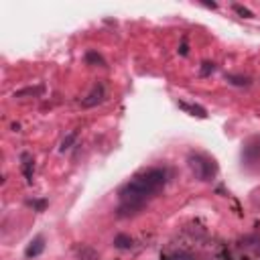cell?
<instances>
[{
	"label": "cell",
	"instance_id": "1",
	"mask_svg": "<svg viewBox=\"0 0 260 260\" xmlns=\"http://www.w3.org/2000/svg\"><path fill=\"white\" fill-rule=\"evenodd\" d=\"M169 181V171L155 167L148 169L144 173H138L136 177H132L128 183H124L118 191L120 205L116 209L118 218H130V215H136L144 209L146 201L167 185Z\"/></svg>",
	"mask_w": 260,
	"mask_h": 260
},
{
	"label": "cell",
	"instance_id": "2",
	"mask_svg": "<svg viewBox=\"0 0 260 260\" xmlns=\"http://www.w3.org/2000/svg\"><path fill=\"white\" fill-rule=\"evenodd\" d=\"M187 165L197 181L205 183V181L215 179V175H218V163L205 153H195V150H191L187 155Z\"/></svg>",
	"mask_w": 260,
	"mask_h": 260
},
{
	"label": "cell",
	"instance_id": "3",
	"mask_svg": "<svg viewBox=\"0 0 260 260\" xmlns=\"http://www.w3.org/2000/svg\"><path fill=\"white\" fill-rule=\"evenodd\" d=\"M104 100H106V85L100 81V83H96L94 88L90 90V94L81 100V106L83 108H94V106L102 104Z\"/></svg>",
	"mask_w": 260,
	"mask_h": 260
},
{
	"label": "cell",
	"instance_id": "4",
	"mask_svg": "<svg viewBox=\"0 0 260 260\" xmlns=\"http://www.w3.org/2000/svg\"><path fill=\"white\" fill-rule=\"evenodd\" d=\"M177 106L181 108L183 112H187V114H191V116H195V118H207V110H205L203 106H199V104H191V102L179 100Z\"/></svg>",
	"mask_w": 260,
	"mask_h": 260
},
{
	"label": "cell",
	"instance_id": "5",
	"mask_svg": "<svg viewBox=\"0 0 260 260\" xmlns=\"http://www.w3.org/2000/svg\"><path fill=\"white\" fill-rule=\"evenodd\" d=\"M20 167H23V175L27 179V183H33V173H35V159L31 153H23L20 155Z\"/></svg>",
	"mask_w": 260,
	"mask_h": 260
},
{
	"label": "cell",
	"instance_id": "6",
	"mask_svg": "<svg viewBox=\"0 0 260 260\" xmlns=\"http://www.w3.org/2000/svg\"><path fill=\"white\" fill-rule=\"evenodd\" d=\"M43 250H45V238L37 236V238H33V240L29 242V246L25 250V256L27 258H37V256L43 254Z\"/></svg>",
	"mask_w": 260,
	"mask_h": 260
},
{
	"label": "cell",
	"instance_id": "7",
	"mask_svg": "<svg viewBox=\"0 0 260 260\" xmlns=\"http://www.w3.org/2000/svg\"><path fill=\"white\" fill-rule=\"evenodd\" d=\"M75 260H100V256L92 246H79L75 252Z\"/></svg>",
	"mask_w": 260,
	"mask_h": 260
},
{
	"label": "cell",
	"instance_id": "8",
	"mask_svg": "<svg viewBox=\"0 0 260 260\" xmlns=\"http://www.w3.org/2000/svg\"><path fill=\"white\" fill-rule=\"evenodd\" d=\"M132 246H134V240L128 234H118L114 238V248H118V250H130Z\"/></svg>",
	"mask_w": 260,
	"mask_h": 260
},
{
	"label": "cell",
	"instance_id": "9",
	"mask_svg": "<svg viewBox=\"0 0 260 260\" xmlns=\"http://www.w3.org/2000/svg\"><path fill=\"white\" fill-rule=\"evenodd\" d=\"M85 63H88V65H98V67H106L104 57L98 51H94V49H90L88 53H85Z\"/></svg>",
	"mask_w": 260,
	"mask_h": 260
},
{
	"label": "cell",
	"instance_id": "10",
	"mask_svg": "<svg viewBox=\"0 0 260 260\" xmlns=\"http://www.w3.org/2000/svg\"><path fill=\"white\" fill-rule=\"evenodd\" d=\"M226 81L232 83V85H238V88H248V85H252V79L250 77H244V75H226Z\"/></svg>",
	"mask_w": 260,
	"mask_h": 260
},
{
	"label": "cell",
	"instance_id": "11",
	"mask_svg": "<svg viewBox=\"0 0 260 260\" xmlns=\"http://www.w3.org/2000/svg\"><path fill=\"white\" fill-rule=\"evenodd\" d=\"M77 140V130H71V132L67 134V136H65L63 140H61V146H59V150H61V153H67V150L73 146V142Z\"/></svg>",
	"mask_w": 260,
	"mask_h": 260
},
{
	"label": "cell",
	"instance_id": "12",
	"mask_svg": "<svg viewBox=\"0 0 260 260\" xmlns=\"http://www.w3.org/2000/svg\"><path fill=\"white\" fill-rule=\"evenodd\" d=\"M213 71H215V63L213 61H203L201 63V67H199V75L201 77H209Z\"/></svg>",
	"mask_w": 260,
	"mask_h": 260
},
{
	"label": "cell",
	"instance_id": "13",
	"mask_svg": "<svg viewBox=\"0 0 260 260\" xmlns=\"http://www.w3.org/2000/svg\"><path fill=\"white\" fill-rule=\"evenodd\" d=\"M43 94V85H37V88H25L20 92H14V98H23V96H37Z\"/></svg>",
	"mask_w": 260,
	"mask_h": 260
},
{
	"label": "cell",
	"instance_id": "14",
	"mask_svg": "<svg viewBox=\"0 0 260 260\" xmlns=\"http://www.w3.org/2000/svg\"><path fill=\"white\" fill-rule=\"evenodd\" d=\"M234 10L240 16H244V18H254V12L250 8H246V6H242V4H234Z\"/></svg>",
	"mask_w": 260,
	"mask_h": 260
},
{
	"label": "cell",
	"instance_id": "15",
	"mask_svg": "<svg viewBox=\"0 0 260 260\" xmlns=\"http://www.w3.org/2000/svg\"><path fill=\"white\" fill-rule=\"evenodd\" d=\"M27 205L35 207L37 211H43V209L47 207V199H29V201H27Z\"/></svg>",
	"mask_w": 260,
	"mask_h": 260
},
{
	"label": "cell",
	"instance_id": "16",
	"mask_svg": "<svg viewBox=\"0 0 260 260\" xmlns=\"http://www.w3.org/2000/svg\"><path fill=\"white\" fill-rule=\"evenodd\" d=\"M177 51H179V55H183V57L189 53V47H187V37H183V43H181V47H179Z\"/></svg>",
	"mask_w": 260,
	"mask_h": 260
},
{
	"label": "cell",
	"instance_id": "17",
	"mask_svg": "<svg viewBox=\"0 0 260 260\" xmlns=\"http://www.w3.org/2000/svg\"><path fill=\"white\" fill-rule=\"evenodd\" d=\"M205 8H218V2H207V0H205V2H201Z\"/></svg>",
	"mask_w": 260,
	"mask_h": 260
}]
</instances>
